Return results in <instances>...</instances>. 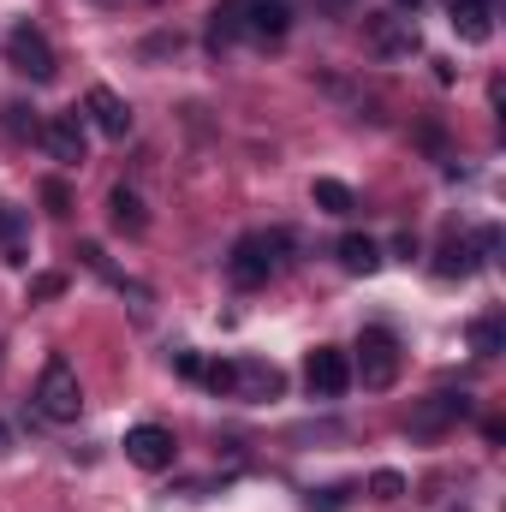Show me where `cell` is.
<instances>
[{
  "mask_svg": "<svg viewBox=\"0 0 506 512\" xmlns=\"http://www.w3.org/2000/svg\"><path fill=\"white\" fill-rule=\"evenodd\" d=\"M173 370H179V376H203V358H197V352H173Z\"/></svg>",
  "mask_w": 506,
  "mask_h": 512,
  "instance_id": "obj_26",
  "label": "cell"
},
{
  "mask_svg": "<svg viewBox=\"0 0 506 512\" xmlns=\"http://www.w3.org/2000/svg\"><path fill=\"white\" fill-rule=\"evenodd\" d=\"M304 387H310L316 399H340V393L352 387V364H346V352H340V346H316V352L304 358Z\"/></svg>",
  "mask_w": 506,
  "mask_h": 512,
  "instance_id": "obj_5",
  "label": "cell"
},
{
  "mask_svg": "<svg viewBox=\"0 0 506 512\" xmlns=\"http://www.w3.org/2000/svg\"><path fill=\"white\" fill-rule=\"evenodd\" d=\"M459 417H471V399H465V393H429V399H417V411L405 417V429L429 441V435H441V429H453Z\"/></svg>",
  "mask_w": 506,
  "mask_h": 512,
  "instance_id": "obj_7",
  "label": "cell"
},
{
  "mask_svg": "<svg viewBox=\"0 0 506 512\" xmlns=\"http://www.w3.org/2000/svg\"><path fill=\"white\" fill-rule=\"evenodd\" d=\"M36 411H42L48 423H78V411H84V387H78V370H72L66 358H48V364H42Z\"/></svg>",
  "mask_w": 506,
  "mask_h": 512,
  "instance_id": "obj_1",
  "label": "cell"
},
{
  "mask_svg": "<svg viewBox=\"0 0 506 512\" xmlns=\"http://www.w3.org/2000/svg\"><path fill=\"white\" fill-rule=\"evenodd\" d=\"M233 42H245V0H221V6L209 12V48L221 54V48H233Z\"/></svg>",
  "mask_w": 506,
  "mask_h": 512,
  "instance_id": "obj_14",
  "label": "cell"
},
{
  "mask_svg": "<svg viewBox=\"0 0 506 512\" xmlns=\"http://www.w3.org/2000/svg\"><path fill=\"white\" fill-rule=\"evenodd\" d=\"M126 459L137 471H167V465L179 459V441H173V429H161V423H137L126 435Z\"/></svg>",
  "mask_w": 506,
  "mask_h": 512,
  "instance_id": "obj_6",
  "label": "cell"
},
{
  "mask_svg": "<svg viewBox=\"0 0 506 512\" xmlns=\"http://www.w3.org/2000/svg\"><path fill=\"white\" fill-rule=\"evenodd\" d=\"M370 495H376V501H399V495H405V477H399V471H376V477H370Z\"/></svg>",
  "mask_w": 506,
  "mask_h": 512,
  "instance_id": "obj_22",
  "label": "cell"
},
{
  "mask_svg": "<svg viewBox=\"0 0 506 512\" xmlns=\"http://www.w3.org/2000/svg\"><path fill=\"white\" fill-rule=\"evenodd\" d=\"M6 66L18 72V78H30V84H48L60 66H54V42L36 30V24H12L6 30Z\"/></svg>",
  "mask_w": 506,
  "mask_h": 512,
  "instance_id": "obj_3",
  "label": "cell"
},
{
  "mask_svg": "<svg viewBox=\"0 0 506 512\" xmlns=\"http://www.w3.org/2000/svg\"><path fill=\"white\" fill-rule=\"evenodd\" d=\"M310 197H316V209H322V215H352V209H358L352 185H340V179H316V185H310Z\"/></svg>",
  "mask_w": 506,
  "mask_h": 512,
  "instance_id": "obj_17",
  "label": "cell"
},
{
  "mask_svg": "<svg viewBox=\"0 0 506 512\" xmlns=\"http://www.w3.org/2000/svg\"><path fill=\"white\" fill-rule=\"evenodd\" d=\"M6 131H12V137H42V126H36V114H30V108H18V102L6 108Z\"/></svg>",
  "mask_w": 506,
  "mask_h": 512,
  "instance_id": "obj_23",
  "label": "cell"
},
{
  "mask_svg": "<svg viewBox=\"0 0 506 512\" xmlns=\"http://www.w3.org/2000/svg\"><path fill=\"white\" fill-rule=\"evenodd\" d=\"M453 30H459V42H489L495 36V0H453Z\"/></svg>",
  "mask_w": 506,
  "mask_h": 512,
  "instance_id": "obj_13",
  "label": "cell"
},
{
  "mask_svg": "<svg viewBox=\"0 0 506 512\" xmlns=\"http://www.w3.org/2000/svg\"><path fill=\"white\" fill-rule=\"evenodd\" d=\"M0 453H12V435H6V423H0Z\"/></svg>",
  "mask_w": 506,
  "mask_h": 512,
  "instance_id": "obj_27",
  "label": "cell"
},
{
  "mask_svg": "<svg viewBox=\"0 0 506 512\" xmlns=\"http://www.w3.org/2000/svg\"><path fill=\"white\" fill-rule=\"evenodd\" d=\"M340 268H346V274H376L381 245L370 239V233H346V239H340Z\"/></svg>",
  "mask_w": 506,
  "mask_h": 512,
  "instance_id": "obj_16",
  "label": "cell"
},
{
  "mask_svg": "<svg viewBox=\"0 0 506 512\" xmlns=\"http://www.w3.org/2000/svg\"><path fill=\"white\" fill-rule=\"evenodd\" d=\"M292 251V233H245L239 245H233V280L239 286H262L274 268H280V256Z\"/></svg>",
  "mask_w": 506,
  "mask_h": 512,
  "instance_id": "obj_2",
  "label": "cell"
},
{
  "mask_svg": "<svg viewBox=\"0 0 506 512\" xmlns=\"http://www.w3.org/2000/svg\"><path fill=\"white\" fill-rule=\"evenodd\" d=\"M60 292H66L60 274H36V280H30V298H60Z\"/></svg>",
  "mask_w": 506,
  "mask_h": 512,
  "instance_id": "obj_25",
  "label": "cell"
},
{
  "mask_svg": "<svg viewBox=\"0 0 506 512\" xmlns=\"http://www.w3.org/2000/svg\"><path fill=\"white\" fill-rule=\"evenodd\" d=\"M370 42H376V54H417L423 48V36H417V24L405 18V12H387V18H376L370 24Z\"/></svg>",
  "mask_w": 506,
  "mask_h": 512,
  "instance_id": "obj_10",
  "label": "cell"
},
{
  "mask_svg": "<svg viewBox=\"0 0 506 512\" xmlns=\"http://www.w3.org/2000/svg\"><path fill=\"white\" fill-rule=\"evenodd\" d=\"M352 376L370 387V393L399 382V340H393L387 328H364V334H358V370H352Z\"/></svg>",
  "mask_w": 506,
  "mask_h": 512,
  "instance_id": "obj_4",
  "label": "cell"
},
{
  "mask_svg": "<svg viewBox=\"0 0 506 512\" xmlns=\"http://www.w3.org/2000/svg\"><path fill=\"white\" fill-rule=\"evenodd\" d=\"M24 233H30V221H24V209H12V203H0V245H6V262H24Z\"/></svg>",
  "mask_w": 506,
  "mask_h": 512,
  "instance_id": "obj_18",
  "label": "cell"
},
{
  "mask_svg": "<svg viewBox=\"0 0 506 512\" xmlns=\"http://www.w3.org/2000/svg\"><path fill=\"white\" fill-rule=\"evenodd\" d=\"M471 352H477V358L506 352V322L501 316H477V322H471Z\"/></svg>",
  "mask_w": 506,
  "mask_h": 512,
  "instance_id": "obj_19",
  "label": "cell"
},
{
  "mask_svg": "<svg viewBox=\"0 0 506 512\" xmlns=\"http://www.w3.org/2000/svg\"><path fill=\"white\" fill-rule=\"evenodd\" d=\"M42 143H48V155H54V161L78 167V161H84V149H90V143H84V114H78V108H72V114H54V120L42 126Z\"/></svg>",
  "mask_w": 506,
  "mask_h": 512,
  "instance_id": "obj_8",
  "label": "cell"
},
{
  "mask_svg": "<svg viewBox=\"0 0 506 512\" xmlns=\"http://www.w3.org/2000/svg\"><path fill=\"white\" fill-rule=\"evenodd\" d=\"M108 221H114L120 233H131V239H137V233L149 227V209H143V197H137L131 185H114V191H108Z\"/></svg>",
  "mask_w": 506,
  "mask_h": 512,
  "instance_id": "obj_15",
  "label": "cell"
},
{
  "mask_svg": "<svg viewBox=\"0 0 506 512\" xmlns=\"http://www.w3.org/2000/svg\"><path fill=\"white\" fill-rule=\"evenodd\" d=\"M84 114L96 120V131H102V137H126V131H131V108L114 96V90H108V84H96V90L84 96Z\"/></svg>",
  "mask_w": 506,
  "mask_h": 512,
  "instance_id": "obj_11",
  "label": "cell"
},
{
  "mask_svg": "<svg viewBox=\"0 0 506 512\" xmlns=\"http://www.w3.org/2000/svg\"><path fill=\"white\" fill-rule=\"evenodd\" d=\"M417 6H423V0H399V12H417Z\"/></svg>",
  "mask_w": 506,
  "mask_h": 512,
  "instance_id": "obj_28",
  "label": "cell"
},
{
  "mask_svg": "<svg viewBox=\"0 0 506 512\" xmlns=\"http://www.w3.org/2000/svg\"><path fill=\"white\" fill-rule=\"evenodd\" d=\"M42 203H48L54 215H66V209H72V191H66L60 179H48V185H42Z\"/></svg>",
  "mask_w": 506,
  "mask_h": 512,
  "instance_id": "obj_24",
  "label": "cell"
},
{
  "mask_svg": "<svg viewBox=\"0 0 506 512\" xmlns=\"http://www.w3.org/2000/svg\"><path fill=\"white\" fill-rule=\"evenodd\" d=\"M197 382L209 387V393H221V399H233V364H203Z\"/></svg>",
  "mask_w": 506,
  "mask_h": 512,
  "instance_id": "obj_21",
  "label": "cell"
},
{
  "mask_svg": "<svg viewBox=\"0 0 506 512\" xmlns=\"http://www.w3.org/2000/svg\"><path fill=\"white\" fill-rule=\"evenodd\" d=\"M280 387H286V376H280L274 364H256V358H239V364H233V399L262 405V399H280Z\"/></svg>",
  "mask_w": 506,
  "mask_h": 512,
  "instance_id": "obj_9",
  "label": "cell"
},
{
  "mask_svg": "<svg viewBox=\"0 0 506 512\" xmlns=\"http://www.w3.org/2000/svg\"><path fill=\"white\" fill-rule=\"evenodd\" d=\"M286 24H292L286 0H245V36L251 42H280Z\"/></svg>",
  "mask_w": 506,
  "mask_h": 512,
  "instance_id": "obj_12",
  "label": "cell"
},
{
  "mask_svg": "<svg viewBox=\"0 0 506 512\" xmlns=\"http://www.w3.org/2000/svg\"><path fill=\"white\" fill-rule=\"evenodd\" d=\"M471 268H477V251H471L465 239H447V245H441V262H435L441 280H465Z\"/></svg>",
  "mask_w": 506,
  "mask_h": 512,
  "instance_id": "obj_20",
  "label": "cell"
}]
</instances>
